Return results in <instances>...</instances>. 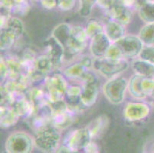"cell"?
Masks as SVG:
<instances>
[{"label":"cell","mask_w":154,"mask_h":153,"mask_svg":"<svg viewBox=\"0 0 154 153\" xmlns=\"http://www.w3.org/2000/svg\"><path fill=\"white\" fill-rule=\"evenodd\" d=\"M130 63L126 58L120 60H110L107 57L94 58L93 70L107 79L118 77L121 73L127 71Z\"/></svg>","instance_id":"obj_2"},{"label":"cell","mask_w":154,"mask_h":153,"mask_svg":"<svg viewBox=\"0 0 154 153\" xmlns=\"http://www.w3.org/2000/svg\"><path fill=\"white\" fill-rule=\"evenodd\" d=\"M85 29L88 39L91 40L94 36L104 32V24L102 23L100 20L91 19L86 24Z\"/></svg>","instance_id":"obj_28"},{"label":"cell","mask_w":154,"mask_h":153,"mask_svg":"<svg viewBox=\"0 0 154 153\" xmlns=\"http://www.w3.org/2000/svg\"><path fill=\"white\" fill-rule=\"evenodd\" d=\"M141 88L143 93L146 96H151L154 92V79L152 78H143L141 81Z\"/></svg>","instance_id":"obj_34"},{"label":"cell","mask_w":154,"mask_h":153,"mask_svg":"<svg viewBox=\"0 0 154 153\" xmlns=\"http://www.w3.org/2000/svg\"><path fill=\"white\" fill-rule=\"evenodd\" d=\"M78 12L81 16L88 17L91 14L94 5H96V1L92 0H82L80 1Z\"/></svg>","instance_id":"obj_31"},{"label":"cell","mask_w":154,"mask_h":153,"mask_svg":"<svg viewBox=\"0 0 154 153\" xmlns=\"http://www.w3.org/2000/svg\"><path fill=\"white\" fill-rule=\"evenodd\" d=\"M143 77L134 74L128 81V90L130 94L138 101H143L147 96L143 93L141 88V81Z\"/></svg>","instance_id":"obj_25"},{"label":"cell","mask_w":154,"mask_h":153,"mask_svg":"<svg viewBox=\"0 0 154 153\" xmlns=\"http://www.w3.org/2000/svg\"><path fill=\"white\" fill-rule=\"evenodd\" d=\"M46 55L48 56L54 64V69H60L64 61V49L53 37H50L45 42Z\"/></svg>","instance_id":"obj_12"},{"label":"cell","mask_w":154,"mask_h":153,"mask_svg":"<svg viewBox=\"0 0 154 153\" xmlns=\"http://www.w3.org/2000/svg\"><path fill=\"white\" fill-rule=\"evenodd\" d=\"M61 132L52 126L35 134V146L45 153H54L61 145Z\"/></svg>","instance_id":"obj_4"},{"label":"cell","mask_w":154,"mask_h":153,"mask_svg":"<svg viewBox=\"0 0 154 153\" xmlns=\"http://www.w3.org/2000/svg\"><path fill=\"white\" fill-rule=\"evenodd\" d=\"M115 1H112V0H98V1H96V5H98L101 9L105 11V12H107V11L113 6V5L114 4Z\"/></svg>","instance_id":"obj_39"},{"label":"cell","mask_w":154,"mask_h":153,"mask_svg":"<svg viewBox=\"0 0 154 153\" xmlns=\"http://www.w3.org/2000/svg\"><path fill=\"white\" fill-rule=\"evenodd\" d=\"M131 66L134 74L143 78L154 79V64L137 57L131 62Z\"/></svg>","instance_id":"obj_23"},{"label":"cell","mask_w":154,"mask_h":153,"mask_svg":"<svg viewBox=\"0 0 154 153\" xmlns=\"http://www.w3.org/2000/svg\"><path fill=\"white\" fill-rule=\"evenodd\" d=\"M54 153H75L73 152L66 145H64V143L61 144L58 146V148L56 149V151Z\"/></svg>","instance_id":"obj_42"},{"label":"cell","mask_w":154,"mask_h":153,"mask_svg":"<svg viewBox=\"0 0 154 153\" xmlns=\"http://www.w3.org/2000/svg\"><path fill=\"white\" fill-rule=\"evenodd\" d=\"M150 113L149 105L143 101L128 103L124 109V116L130 122H137L144 120Z\"/></svg>","instance_id":"obj_10"},{"label":"cell","mask_w":154,"mask_h":153,"mask_svg":"<svg viewBox=\"0 0 154 153\" xmlns=\"http://www.w3.org/2000/svg\"><path fill=\"white\" fill-rule=\"evenodd\" d=\"M112 42L107 37L104 32L94 36L90 40L89 50L94 58L105 57L107 50L111 45Z\"/></svg>","instance_id":"obj_13"},{"label":"cell","mask_w":154,"mask_h":153,"mask_svg":"<svg viewBox=\"0 0 154 153\" xmlns=\"http://www.w3.org/2000/svg\"><path fill=\"white\" fill-rule=\"evenodd\" d=\"M108 20H113L126 26L131 23L133 18L132 8L124 6L121 1H115L113 6L105 12Z\"/></svg>","instance_id":"obj_11"},{"label":"cell","mask_w":154,"mask_h":153,"mask_svg":"<svg viewBox=\"0 0 154 153\" xmlns=\"http://www.w3.org/2000/svg\"><path fill=\"white\" fill-rule=\"evenodd\" d=\"M0 3L2 12H6L11 16H25L30 10V4L25 0H2Z\"/></svg>","instance_id":"obj_14"},{"label":"cell","mask_w":154,"mask_h":153,"mask_svg":"<svg viewBox=\"0 0 154 153\" xmlns=\"http://www.w3.org/2000/svg\"><path fill=\"white\" fill-rule=\"evenodd\" d=\"M110 125V119L106 114L97 116L87 125L86 128L89 131L91 139L100 137L107 131Z\"/></svg>","instance_id":"obj_15"},{"label":"cell","mask_w":154,"mask_h":153,"mask_svg":"<svg viewBox=\"0 0 154 153\" xmlns=\"http://www.w3.org/2000/svg\"><path fill=\"white\" fill-rule=\"evenodd\" d=\"M82 87L78 85L69 86L65 95V101L68 105H76L81 103Z\"/></svg>","instance_id":"obj_29"},{"label":"cell","mask_w":154,"mask_h":153,"mask_svg":"<svg viewBox=\"0 0 154 153\" xmlns=\"http://www.w3.org/2000/svg\"><path fill=\"white\" fill-rule=\"evenodd\" d=\"M138 15L146 24L154 23V1H137Z\"/></svg>","instance_id":"obj_20"},{"label":"cell","mask_w":154,"mask_h":153,"mask_svg":"<svg viewBox=\"0 0 154 153\" xmlns=\"http://www.w3.org/2000/svg\"><path fill=\"white\" fill-rule=\"evenodd\" d=\"M104 34L112 43H115L127 35L125 26L113 20H108L104 24Z\"/></svg>","instance_id":"obj_18"},{"label":"cell","mask_w":154,"mask_h":153,"mask_svg":"<svg viewBox=\"0 0 154 153\" xmlns=\"http://www.w3.org/2000/svg\"><path fill=\"white\" fill-rule=\"evenodd\" d=\"M71 29L72 26L66 22L58 24L53 29L51 36L54 38L64 47V49H65L71 38Z\"/></svg>","instance_id":"obj_19"},{"label":"cell","mask_w":154,"mask_h":153,"mask_svg":"<svg viewBox=\"0 0 154 153\" xmlns=\"http://www.w3.org/2000/svg\"><path fill=\"white\" fill-rule=\"evenodd\" d=\"M76 115L73 114L69 109L51 115V126L58 131L66 130L75 123Z\"/></svg>","instance_id":"obj_16"},{"label":"cell","mask_w":154,"mask_h":153,"mask_svg":"<svg viewBox=\"0 0 154 153\" xmlns=\"http://www.w3.org/2000/svg\"><path fill=\"white\" fill-rule=\"evenodd\" d=\"M35 145L34 138L25 132H15L5 141V151L9 153H32Z\"/></svg>","instance_id":"obj_6"},{"label":"cell","mask_w":154,"mask_h":153,"mask_svg":"<svg viewBox=\"0 0 154 153\" xmlns=\"http://www.w3.org/2000/svg\"><path fill=\"white\" fill-rule=\"evenodd\" d=\"M94 60V58L92 56L82 55L80 57L78 62L80 64H82V66L86 70H88V71H91V70H93Z\"/></svg>","instance_id":"obj_35"},{"label":"cell","mask_w":154,"mask_h":153,"mask_svg":"<svg viewBox=\"0 0 154 153\" xmlns=\"http://www.w3.org/2000/svg\"><path fill=\"white\" fill-rule=\"evenodd\" d=\"M26 95L35 109L48 103L47 94L43 87H32L26 91Z\"/></svg>","instance_id":"obj_21"},{"label":"cell","mask_w":154,"mask_h":153,"mask_svg":"<svg viewBox=\"0 0 154 153\" xmlns=\"http://www.w3.org/2000/svg\"><path fill=\"white\" fill-rule=\"evenodd\" d=\"M83 84H92V83H97V78L94 72L91 71H86L84 74L83 77L81 79Z\"/></svg>","instance_id":"obj_37"},{"label":"cell","mask_w":154,"mask_h":153,"mask_svg":"<svg viewBox=\"0 0 154 153\" xmlns=\"http://www.w3.org/2000/svg\"><path fill=\"white\" fill-rule=\"evenodd\" d=\"M105 57L110 59V60H120V59L124 58L122 51L120 50V49L115 43H112L111 45L107 50Z\"/></svg>","instance_id":"obj_32"},{"label":"cell","mask_w":154,"mask_h":153,"mask_svg":"<svg viewBox=\"0 0 154 153\" xmlns=\"http://www.w3.org/2000/svg\"><path fill=\"white\" fill-rule=\"evenodd\" d=\"M57 2L58 1H55V0H42V1H40L43 8L48 9V10H51V9L55 8L57 6V4H58Z\"/></svg>","instance_id":"obj_41"},{"label":"cell","mask_w":154,"mask_h":153,"mask_svg":"<svg viewBox=\"0 0 154 153\" xmlns=\"http://www.w3.org/2000/svg\"><path fill=\"white\" fill-rule=\"evenodd\" d=\"M122 51L124 58H134L139 57L140 54L144 47V44L138 35H127L115 42Z\"/></svg>","instance_id":"obj_8"},{"label":"cell","mask_w":154,"mask_h":153,"mask_svg":"<svg viewBox=\"0 0 154 153\" xmlns=\"http://www.w3.org/2000/svg\"><path fill=\"white\" fill-rule=\"evenodd\" d=\"M0 69H1V79L4 82L9 77V69L3 56H1L0 59Z\"/></svg>","instance_id":"obj_38"},{"label":"cell","mask_w":154,"mask_h":153,"mask_svg":"<svg viewBox=\"0 0 154 153\" xmlns=\"http://www.w3.org/2000/svg\"><path fill=\"white\" fill-rule=\"evenodd\" d=\"M152 153H154V146H153V148H152Z\"/></svg>","instance_id":"obj_45"},{"label":"cell","mask_w":154,"mask_h":153,"mask_svg":"<svg viewBox=\"0 0 154 153\" xmlns=\"http://www.w3.org/2000/svg\"><path fill=\"white\" fill-rule=\"evenodd\" d=\"M54 67L48 56L45 54L37 56L32 69L27 74L32 84L39 83L45 81L49 77L52 71H54Z\"/></svg>","instance_id":"obj_7"},{"label":"cell","mask_w":154,"mask_h":153,"mask_svg":"<svg viewBox=\"0 0 154 153\" xmlns=\"http://www.w3.org/2000/svg\"><path fill=\"white\" fill-rule=\"evenodd\" d=\"M92 141L90 133L86 127L77 129L71 132L66 138L64 139L63 143L66 145L73 152L81 153L84 151L86 145Z\"/></svg>","instance_id":"obj_9"},{"label":"cell","mask_w":154,"mask_h":153,"mask_svg":"<svg viewBox=\"0 0 154 153\" xmlns=\"http://www.w3.org/2000/svg\"><path fill=\"white\" fill-rule=\"evenodd\" d=\"M57 7L61 11H70L71 10L75 5V1L74 0H58Z\"/></svg>","instance_id":"obj_36"},{"label":"cell","mask_w":154,"mask_h":153,"mask_svg":"<svg viewBox=\"0 0 154 153\" xmlns=\"http://www.w3.org/2000/svg\"><path fill=\"white\" fill-rule=\"evenodd\" d=\"M82 152L85 153H100V149H99V146L97 145L96 142L91 141L88 143L86 147L85 148L84 151Z\"/></svg>","instance_id":"obj_40"},{"label":"cell","mask_w":154,"mask_h":153,"mask_svg":"<svg viewBox=\"0 0 154 153\" xmlns=\"http://www.w3.org/2000/svg\"><path fill=\"white\" fill-rule=\"evenodd\" d=\"M42 87L47 94L48 103H54L65 99L69 85L62 74L54 73L46 78Z\"/></svg>","instance_id":"obj_1"},{"label":"cell","mask_w":154,"mask_h":153,"mask_svg":"<svg viewBox=\"0 0 154 153\" xmlns=\"http://www.w3.org/2000/svg\"><path fill=\"white\" fill-rule=\"evenodd\" d=\"M88 71L82 66L79 62H75L68 65L66 67L63 69L62 74L69 79L71 80H80L82 79L85 71Z\"/></svg>","instance_id":"obj_26"},{"label":"cell","mask_w":154,"mask_h":153,"mask_svg":"<svg viewBox=\"0 0 154 153\" xmlns=\"http://www.w3.org/2000/svg\"><path fill=\"white\" fill-rule=\"evenodd\" d=\"M128 90V81L123 77H116L107 80L102 87L105 98L110 103L118 105L123 103Z\"/></svg>","instance_id":"obj_3"},{"label":"cell","mask_w":154,"mask_h":153,"mask_svg":"<svg viewBox=\"0 0 154 153\" xmlns=\"http://www.w3.org/2000/svg\"><path fill=\"white\" fill-rule=\"evenodd\" d=\"M145 46H154V23L145 24L138 35Z\"/></svg>","instance_id":"obj_27"},{"label":"cell","mask_w":154,"mask_h":153,"mask_svg":"<svg viewBox=\"0 0 154 153\" xmlns=\"http://www.w3.org/2000/svg\"><path fill=\"white\" fill-rule=\"evenodd\" d=\"M151 97L153 98V99H154V92H153V93H152V96H151Z\"/></svg>","instance_id":"obj_43"},{"label":"cell","mask_w":154,"mask_h":153,"mask_svg":"<svg viewBox=\"0 0 154 153\" xmlns=\"http://www.w3.org/2000/svg\"><path fill=\"white\" fill-rule=\"evenodd\" d=\"M19 39L12 35L9 31L1 29V41H0V48L2 51L9 50L15 45V42Z\"/></svg>","instance_id":"obj_30"},{"label":"cell","mask_w":154,"mask_h":153,"mask_svg":"<svg viewBox=\"0 0 154 153\" xmlns=\"http://www.w3.org/2000/svg\"><path fill=\"white\" fill-rule=\"evenodd\" d=\"M19 116L10 106L0 107V125L1 128L8 129L15 126L19 120Z\"/></svg>","instance_id":"obj_22"},{"label":"cell","mask_w":154,"mask_h":153,"mask_svg":"<svg viewBox=\"0 0 154 153\" xmlns=\"http://www.w3.org/2000/svg\"><path fill=\"white\" fill-rule=\"evenodd\" d=\"M81 103L85 108L91 107L95 104L98 96V87L97 83L82 84Z\"/></svg>","instance_id":"obj_17"},{"label":"cell","mask_w":154,"mask_h":153,"mask_svg":"<svg viewBox=\"0 0 154 153\" xmlns=\"http://www.w3.org/2000/svg\"><path fill=\"white\" fill-rule=\"evenodd\" d=\"M3 57L9 69V77L7 79H15L25 74L19 55L9 54Z\"/></svg>","instance_id":"obj_24"},{"label":"cell","mask_w":154,"mask_h":153,"mask_svg":"<svg viewBox=\"0 0 154 153\" xmlns=\"http://www.w3.org/2000/svg\"><path fill=\"white\" fill-rule=\"evenodd\" d=\"M88 40L85 28L80 25L72 26L71 38L64 49V61L75 58L82 54L88 46Z\"/></svg>","instance_id":"obj_5"},{"label":"cell","mask_w":154,"mask_h":153,"mask_svg":"<svg viewBox=\"0 0 154 153\" xmlns=\"http://www.w3.org/2000/svg\"><path fill=\"white\" fill-rule=\"evenodd\" d=\"M81 153H85V152H81Z\"/></svg>","instance_id":"obj_46"},{"label":"cell","mask_w":154,"mask_h":153,"mask_svg":"<svg viewBox=\"0 0 154 153\" xmlns=\"http://www.w3.org/2000/svg\"><path fill=\"white\" fill-rule=\"evenodd\" d=\"M2 153H9V152H8V151H4Z\"/></svg>","instance_id":"obj_44"},{"label":"cell","mask_w":154,"mask_h":153,"mask_svg":"<svg viewBox=\"0 0 154 153\" xmlns=\"http://www.w3.org/2000/svg\"><path fill=\"white\" fill-rule=\"evenodd\" d=\"M138 58L154 64V46H144Z\"/></svg>","instance_id":"obj_33"}]
</instances>
